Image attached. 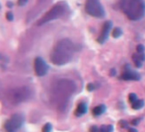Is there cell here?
I'll return each instance as SVG.
<instances>
[{
    "instance_id": "obj_1",
    "label": "cell",
    "mask_w": 145,
    "mask_h": 132,
    "mask_svg": "<svg viewBox=\"0 0 145 132\" xmlns=\"http://www.w3.org/2000/svg\"><path fill=\"white\" fill-rule=\"evenodd\" d=\"M73 51V44L69 39H62L52 49L50 59L56 65H63L71 60Z\"/></svg>"
},
{
    "instance_id": "obj_2",
    "label": "cell",
    "mask_w": 145,
    "mask_h": 132,
    "mask_svg": "<svg viewBox=\"0 0 145 132\" xmlns=\"http://www.w3.org/2000/svg\"><path fill=\"white\" fill-rule=\"evenodd\" d=\"M121 8L126 16L132 21L141 19L145 13V4L143 0H125Z\"/></svg>"
},
{
    "instance_id": "obj_3",
    "label": "cell",
    "mask_w": 145,
    "mask_h": 132,
    "mask_svg": "<svg viewBox=\"0 0 145 132\" xmlns=\"http://www.w3.org/2000/svg\"><path fill=\"white\" fill-rule=\"evenodd\" d=\"M85 10L89 15L97 18H102L105 15V10L101 4L100 0H87Z\"/></svg>"
},
{
    "instance_id": "obj_4",
    "label": "cell",
    "mask_w": 145,
    "mask_h": 132,
    "mask_svg": "<svg viewBox=\"0 0 145 132\" xmlns=\"http://www.w3.org/2000/svg\"><path fill=\"white\" fill-rule=\"evenodd\" d=\"M64 13H65L64 5L60 4V3L59 4H56L54 7H52V8L40 19V22L39 23V25L45 24L46 22H50V21L55 20V19H57V18H60Z\"/></svg>"
},
{
    "instance_id": "obj_5",
    "label": "cell",
    "mask_w": 145,
    "mask_h": 132,
    "mask_svg": "<svg viewBox=\"0 0 145 132\" xmlns=\"http://www.w3.org/2000/svg\"><path fill=\"white\" fill-rule=\"evenodd\" d=\"M24 117L21 114H13L5 122L4 128L6 132H16L23 125Z\"/></svg>"
},
{
    "instance_id": "obj_6",
    "label": "cell",
    "mask_w": 145,
    "mask_h": 132,
    "mask_svg": "<svg viewBox=\"0 0 145 132\" xmlns=\"http://www.w3.org/2000/svg\"><path fill=\"white\" fill-rule=\"evenodd\" d=\"M35 71L36 74L40 77L45 76L49 71V66L45 63V61L40 57H37L35 60Z\"/></svg>"
},
{
    "instance_id": "obj_7",
    "label": "cell",
    "mask_w": 145,
    "mask_h": 132,
    "mask_svg": "<svg viewBox=\"0 0 145 132\" xmlns=\"http://www.w3.org/2000/svg\"><path fill=\"white\" fill-rule=\"evenodd\" d=\"M125 67V72L120 76L121 79H123V80H140V78H141L140 75L130 69L129 64H126Z\"/></svg>"
},
{
    "instance_id": "obj_8",
    "label": "cell",
    "mask_w": 145,
    "mask_h": 132,
    "mask_svg": "<svg viewBox=\"0 0 145 132\" xmlns=\"http://www.w3.org/2000/svg\"><path fill=\"white\" fill-rule=\"evenodd\" d=\"M31 91L28 88H20L18 91H16L14 94V99H15V102H24L27 101L29 97H30Z\"/></svg>"
},
{
    "instance_id": "obj_9",
    "label": "cell",
    "mask_w": 145,
    "mask_h": 132,
    "mask_svg": "<svg viewBox=\"0 0 145 132\" xmlns=\"http://www.w3.org/2000/svg\"><path fill=\"white\" fill-rule=\"evenodd\" d=\"M112 27H113V23H112L111 21H108V22H106L105 24H104L103 29H102V32H101L100 36H99V38H98V41H99L100 44H104L106 40H107Z\"/></svg>"
},
{
    "instance_id": "obj_10",
    "label": "cell",
    "mask_w": 145,
    "mask_h": 132,
    "mask_svg": "<svg viewBox=\"0 0 145 132\" xmlns=\"http://www.w3.org/2000/svg\"><path fill=\"white\" fill-rule=\"evenodd\" d=\"M87 109H88V107H87V103L82 102L80 103L78 106H77V108H76L75 112V115L76 116H82L83 114H85L87 113Z\"/></svg>"
},
{
    "instance_id": "obj_11",
    "label": "cell",
    "mask_w": 145,
    "mask_h": 132,
    "mask_svg": "<svg viewBox=\"0 0 145 132\" xmlns=\"http://www.w3.org/2000/svg\"><path fill=\"white\" fill-rule=\"evenodd\" d=\"M106 109H107V108H106L105 105H100V106H97V107L93 108L92 113H93V114L95 116H100L101 114H103V113H105Z\"/></svg>"
},
{
    "instance_id": "obj_12",
    "label": "cell",
    "mask_w": 145,
    "mask_h": 132,
    "mask_svg": "<svg viewBox=\"0 0 145 132\" xmlns=\"http://www.w3.org/2000/svg\"><path fill=\"white\" fill-rule=\"evenodd\" d=\"M132 59H133V62H134L135 66L137 67V68H140L141 66H142V59L140 57L139 54H134L133 56H132Z\"/></svg>"
},
{
    "instance_id": "obj_13",
    "label": "cell",
    "mask_w": 145,
    "mask_h": 132,
    "mask_svg": "<svg viewBox=\"0 0 145 132\" xmlns=\"http://www.w3.org/2000/svg\"><path fill=\"white\" fill-rule=\"evenodd\" d=\"M144 107V101L143 100H136L134 103H132V108L133 109H140Z\"/></svg>"
},
{
    "instance_id": "obj_14",
    "label": "cell",
    "mask_w": 145,
    "mask_h": 132,
    "mask_svg": "<svg viewBox=\"0 0 145 132\" xmlns=\"http://www.w3.org/2000/svg\"><path fill=\"white\" fill-rule=\"evenodd\" d=\"M121 34H122V31H121V29H120V28H115V29L113 30V37L115 38V39L120 37Z\"/></svg>"
},
{
    "instance_id": "obj_15",
    "label": "cell",
    "mask_w": 145,
    "mask_h": 132,
    "mask_svg": "<svg viewBox=\"0 0 145 132\" xmlns=\"http://www.w3.org/2000/svg\"><path fill=\"white\" fill-rule=\"evenodd\" d=\"M51 130H52V125L50 123H46L43 128V132H51Z\"/></svg>"
},
{
    "instance_id": "obj_16",
    "label": "cell",
    "mask_w": 145,
    "mask_h": 132,
    "mask_svg": "<svg viewBox=\"0 0 145 132\" xmlns=\"http://www.w3.org/2000/svg\"><path fill=\"white\" fill-rule=\"evenodd\" d=\"M137 100V96H136V94H133L131 93L129 94V96H128V101H129L131 103H133Z\"/></svg>"
},
{
    "instance_id": "obj_17",
    "label": "cell",
    "mask_w": 145,
    "mask_h": 132,
    "mask_svg": "<svg viewBox=\"0 0 145 132\" xmlns=\"http://www.w3.org/2000/svg\"><path fill=\"white\" fill-rule=\"evenodd\" d=\"M144 50H145V47L143 44H138V45L136 46V51H137V53H144Z\"/></svg>"
},
{
    "instance_id": "obj_18",
    "label": "cell",
    "mask_w": 145,
    "mask_h": 132,
    "mask_svg": "<svg viewBox=\"0 0 145 132\" xmlns=\"http://www.w3.org/2000/svg\"><path fill=\"white\" fill-rule=\"evenodd\" d=\"M120 126L121 128H127L128 127V122L126 120H120Z\"/></svg>"
},
{
    "instance_id": "obj_19",
    "label": "cell",
    "mask_w": 145,
    "mask_h": 132,
    "mask_svg": "<svg viewBox=\"0 0 145 132\" xmlns=\"http://www.w3.org/2000/svg\"><path fill=\"white\" fill-rule=\"evenodd\" d=\"M6 19L8 20V21H13V19H14V15H13V13H12V12H7V13H6Z\"/></svg>"
},
{
    "instance_id": "obj_20",
    "label": "cell",
    "mask_w": 145,
    "mask_h": 132,
    "mask_svg": "<svg viewBox=\"0 0 145 132\" xmlns=\"http://www.w3.org/2000/svg\"><path fill=\"white\" fill-rule=\"evenodd\" d=\"M96 89V85L95 84H93V83H90L88 86H87V90L89 91V92H92V91H94Z\"/></svg>"
},
{
    "instance_id": "obj_21",
    "label": "cell",
    "mask_w": 145,
    "mask_h": 132,
    "mask_svg": "<svg viewBox=\"0 0 145 132\" xmlns=\"http://www.w3.org/2000/svg\"><path fill=\"white\" fill-rule=\"evenodd\" d=\"M90 132H100V128L96 125H93L90 127Z\"/></svg>"
},
{
    "instance_id": "obj_22",
    "label": "cell",
    "mask_w": 145,
    "mask_h": 132,
    "mask_svg": "<svg viewBox=\"0 0 145 132\" xmlns=\"http://www.w3.org/2000/svg\"><path fill=\"white\" fill-rule=\"evenodd\" d=\"M140 120H141L140 118H136V119H133V120H132V121H131L130 123H131L132 125H137V124H139Z\"/></svg>"
},
{
    "instance_id": "obj_23",
    "label": "cell",
    "mask_w": 145,
    "mask_h": 132,
    "mask_svg": "<svg viewBox=\"0 0 145 132\" xmlns=\"http://www.w3.org/2000/svg\"><path fill=\"white\" fill-rule=\"evenodd\" d=\"M27 2H28V0H19V1H18V3H19L20 6H24V5H26L27 4Z\"/></svg>"
},
{
    "instance_id": "obj_24",
    "label": "cell",
    "mask_w": 145,
    "mask_h": 132,
    "mask_svg": "<svg viewBox=\"0 0 145 132\" xmlns=\"http://www.w3.org/2000/svg\"><path fill=\"white\" fill-rule=\"evenodd\" d=\"M115 74H116L115 69H112V70H111V75H112V76H115Z\"/></svg>"
},
{
    "instance_id": "obj_25",
    "label": "cell",
    "mask_w": 145,
    "mask_h": 132,
    "mask_svg": "<svg viewBox=\"0 0 145 132\" xmlns=\"http://www.w3.org/2000/svg\"><path fill=\"white\" fill-rule=\"evenodd\" d=\"M128 132H138L135 128H128Z\"/></svg>"
},
{
    "instance_id": "obj_26",
    "label": "cell",
    "mask_w": 145,
    "mask_h": 132,
    "mask_svg": "<svg viewBox=\"0 0 145 132\" xmlns=\"http://www.w3.org/2000/svg\"><path fill=\"white\" fill-rule=\"evenodd\" d=\"M13 3H12V2H8V3H7V6H8V7H9V8H12V7H13Z\"/></svg>"
}]
</instances>
